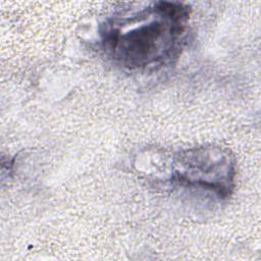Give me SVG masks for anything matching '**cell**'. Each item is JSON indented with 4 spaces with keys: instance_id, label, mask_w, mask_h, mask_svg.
I'll list each match as a JSON object with an SVG mask.
<instances>
[{
    "instance_id": "cell-1",
    "label": "cell",
    "mask_w": 261,
    "mask_h": 261,
    "mask_svg": "<svg viewBox=\"0 0 261 261\" xmlns=\"http://www.w3.org/2000/svg\"><path fill=\"white\" fill-rule=\"evenodd\" d=\"M190 11L182 3L159 1L132 15L109 18L100 30L103 48L129 69L161 66L177 56Z\"/></svg>"
},
{
    "instance_id": "cell-2",
    "label": "cell",
    "mask_w": 261,
    "mask_h": 261,
    "mask_svg": "<svg viewBox=\"0 0 261 261\" xmlns=\"http://www.w3.org/2000/svg\"><path fill=\"white\" fill-rule=\"evenodd\" d=\"M236 160L226 148L201 146L175 155L172 180L227 198L234 188Z\"/></svg>"
}]
</instances>
